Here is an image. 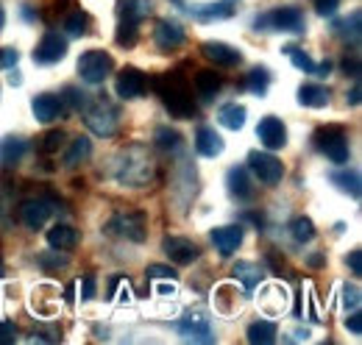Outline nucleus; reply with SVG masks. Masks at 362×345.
<instances>
[{
	"mask_svg": "<svg viewBox=\"0 0 362 345\" xmlns=\"http://www.w3.org/2000/svg\"><path fill=\"white\" fill-rule=\"evenodd\" d=\"M248 170L254 172V175L259 178V184H265V187H276V184H281V178H284V165H281V159L268 153V151H251V153H248Z\"/></svg>",
	"mask_w": 362,
	"mask_h": 345,
	"instance_id": "obj_9",
	"label": "nucleus"
},
{
	"mask_svg": "<svg viewBox=\"0 0 362 345\" xmlns=\"http://www.w3.org/2000/svg\"><path fill=\"white\" fill-rule=\"evenodd\" d=\"M153 145H156L159 151H165V153H179L181 148H184V139H181V134L176 129L159 126L156 134H153Z\"/></svg>",
	"mask_w": 362,
	"mask_h": 345,
	"instance_id": "obj_36",
	"label": "nucleus"
},
{
	"mask_svg": "<svg viewBox=\"0 0 362 345\" xmlns=\"http://www.w3.org/2000/svg\"><path fill=\"white\" fill-rule=\"evenodd\" d=\"M84 123H87V129L92 134H98V136H115L117 129H120V106L117 103H112V100H106V98H98L95 103H87V109H84Z\"/></svg>",
	"mask_w": 362,
	"mask_h": 345,
	"instance_id": "obj_3",
	"label": "nucleus"
},
{
	"mask_svg": "<svg viewBox=\"0 0 362 345\" xmlns=\"http://www.w3.org/2000/svg\"><path fill=\"white\" fill-rule=\"evenodd\" d=\"M245 296H248V293H245V290L237 293L234 284H221V287L215 290V306H218V312H223V315H234V312L243 309Z\"/></svg>",
	"mask_w": 362,
	"mask_h": 345,
	"instance_id": "obj_25",
	"label": "nucleus"
},
{
	"mask_svg": "<svg viewBox=\"0 0 362 345\" xmlns=\"http://www.w3.org/2000/svg\"><path fill=\"white\" fill-rule=\"evenodd\" d=\"M192 86H195V92H198L201 100H212V98L223 89V78H221L215 70H198Z\"/></svg>",
	"mask_w": 362,
	"mask_h": 345,
	"instance_id": "obj_28",
	"label": "nucleus"
},
{
	"mask_svg": "<svg viewBox=\"0 0 362 345\" xmlns=\"http://www.w3.org/2000/svg\"><path fill=\"white\" fill-rule=\"evenodd\" d=\"M173 3H181V0H173Z\"/></svg>",
	"mask_w": 362,
	"mask_h": 345,
	"instance_id": "obj_60",
	"label": "nucleus"
},
{
	"mask_svg": "<svg viewBox=\"0 0 362 345\" xmlns=\"http://www.w3.org/2000/svg\"><path fill=\"white\" fill-rule=\"evenodd\" d=\"M145 89H148V76L134 67H126L115 81V92L120 100H134L139 95H145Z\"/></svg>",
	"mask_w": 362,
	"mask_h": 345,
	"instance_id": "obj_12",
	"label": "nucleus"
},
{
	"mask_svg": "<svg viewBox=\"0 0 362 345\" xmlns=\"http://www.w3.org/2000/svg\"><path fill=\"white\" fill-rule=\"evenodd\" d=\"M87 31H90V14L87 11L76 8V11H70L64 17V34L67 37H84Z\"/></svg>",
	"mask_w": 362,
	"mask_h": 345,
	"instance_id": "obj_38",
	"label": "nucleus"
},
{
	"mask_svg": "<svg viewBox=\"0 0 362 345\" xmlns=\"http://www.w3.org/2000/svg\"><path fill=\"white\" fill-rule=\"evenodd\" d=\"M276 334H279V329H276V323H273V320H254V323L248 326V332H245L248 343H254V345L276 343Z\"/></svg>",
	"mask_w": 362,
	"mask_h": 345,
	"instance_id": "obj_34",
	"label": "nucleus"
},
{
	"mask_svg": "<svg viewBox=\"0 0 362 345\" xmlns=\"http://www.w3.org/2000/svg\"><path fill=\"white\" fill-rule=\"evenodd\" d=\"M153 86H156V92H159V98H162L165 109H168L173 117L187 120V117H192V115H195L192 92H189V86H187V81L181 78L179 73H170V76L156 78V84Z\"/></svg>",
	"mask_w": 362,
	"mask_h": 345,
	"instance_id": "obj_2",
	"label": "nucleus"
},
{
	"mask_svg": "<svg viewBox=\"0 0 362 345\" xmlns=\"http://www.w3.org/2000/svg\"><path fill=\"white\" fill-rule=\"evenodd\" d=\"M307 264H310L313 270H320V267L326 264V259H323V254H313V257L307 259Z\"/></svg>",
	"mask_w": 362,
	"mask_h": 345,
	"instance_id": "obj_55",
	"label": "nucleus"
},
{
	"mask_svg": "<svg viewBox=\"0 0 362 345\" xmlns=\"http://www.w3.org/2000/svg\"><path fill=\"white\" fill-rule=\"evenodd\" d=\"M78 287H81V301H90L92 296H95V281H92L90 276L87 279H78Z\"/></svg>",
	"mask_w": 362,
	"mask_h": 345,
	"instance_id": "obj_53",
	"label": "nucleus"
},
{
	"mask_svg": "<svg viewBox=\"0 0 362 345\" xmlns=\"http://www.w3.org/2000/svg\"><path fill=\"white\" fill-rule=\"evenodd\" d=\"M346 100H349V106H360V100H362L360 81H354V86H351V89H349V95H346Z\"/></svg>",
	"mask_w": 362,
	"mask_h": 345,
	"instance_id": "obj_54",
	"label": "nucleus"
},
{
	"mask_svg": "<svg viewBox=\"0 0 362 345\" xmlns=\"http://www.w3.org/2000/svg\"><path fill=\"white\" fill-rule=\"evenodd\" d=\"M346 264L351 267V273H354V276H362V254L360 251H351V254L346 257Z\"/></svg>",
	"mask_w": 362,
	"mask_h": 345,
	"instance_id": "obj_52",
	"label": "nucleus"
},
{
	"mask_svg": "<svg viewBox=\"0 0 362 345\" xmlns=\"http://www.w3.org/2000/svg\"><path fill=\"white\" fill-rule=\"evenodd\" d=\"M176 329H179V334L187 343H215L218 340L209 315L201 312V309H189L179 323H176Z\"/></svg>",
	"mask_w": 362,
	"mask_h": 345,
	"instance_id": "obj_7",
	"label": "nucleus"
},
{
	"mask_svg": "<svg viewBox=\"0 0 362 345\" xmlns=\"http://www.w3.org/2000/svg\"><path fill=\"white\" fill-rule=\"evenodd\" d=\"M20 62V50L17 47H0V70H14Z\"/></svg>",
	"mask_w": 362,
	"mask_h": 345,
	"instance_id": "obj_46",
	"label": "nucleus"
},
{
	"mask_svg": "<svg viewBox=\"0 0 362 345\" xmlns=\"http://www.w3.org/2000/svg\"><path fill=\"white\" fill-rule=\"evenodd\" d=\"M31 112H34V117H37L40 123H53V120L64 112V103H62L59 95L42 92V95H37V98L31 100Z\"/></svg>",
	"mask_w": 362,
	"mask_h": 345,
	"instance_id": "obj_19",
	"label": "nucleus"
},
{
	"mask_svg": "<svg viewBox=\"0 0 362 345\" xmlns=\"http://www.w3.org/2000/svg\"><path fill=\"white\" fill-rule=\"evenodd\" d=\"M25 151H28V142L23 136H14V134L3 136L0 139V168H14L25 156Z\"/></svg>",
	"mask_w": 362,
	"mask_h": 345,
	"instance_id": "obj_24",
	"label": "nucleus"
},
{
	"mask_svg": "<svg viewBox=\"0 0 362 345\" xmlns=\"http://www.w3.org/2000/svg\"><path fill=\"white\" fill-rule=\"evenodd\" d=\"M103 231L115 240L142 242L145 240V217H142V212H117L103 226Z\"/></svg>",
	"mask_w": 362,
	"mask_h": 345,
	"instance_id": "obj_8",
	"label": "nucleus"
},
{
	"mask_svg": "<svg viewBox=\"0 0 362 345\" xmlns=\"http://www.w3.org/2000/svg\"><path fill=\"white\" fill-rule=\"evenodd\" d=\"M290 234H293L296 242H310V240H315V223L304 215L296 217V220L290 223Z\"/></svg>",
	"mask_w": 362,
	"mask_h": 345,
	"instance_id": "obj_39",
	"label": "nucleus"
},
{
	"mask_svg": "<svg viewBox=\"0 0 362 345\" xmlns=\"http://www.w3.org/2000/svg\"><path fill=\"white\" fill-rule=\"evenodd\" d=\"M346 329L351 332V334H360L362 332V315H360V309H354L349 317H346Z\"/></svg>",
	"mask_w": 362,
	"mask_h": 345,
	"instance_id": "obj_51",
	"label": "nucleus"
},
{
	"mask_svg": "<svg viewBox=\"0 0 362 345\" xmlns=\"http://www.w3.org/2000/svg\"><path fill=\"white\" fill-rule=\"evenodd\" d=\"M343 73L351 76L354 81H360V76H362L360 59H357V56H346V59H343Z\"/></svg>",
	"mask_w": 362,
	"mask_h": 345,
	"instance_id": "obj_49",
	"label": "nucleus"
},
{
	"mask_svg": "<svg viewBox=\"0 0 362 345\" xmlns=\"http://www.w3.org/2000/svg\"><path fill=\"white\" fill-rule=\"evenodd\" d=\"M92 153V142L87 136H76L70 142V148H64V165L67 168H81Z\"/></svg>",
	"mask_w": 362,
	"mask_h": 345,
	"instance_id": "obj_32",
	"label": "nucleus"
},
{
	"mask_svg": "<svg viewBox=\"0 0 362 345\" xmlns=\"http://www.w3.org/2000/svg\"><path fill=\"white\" fill-rule=\"evenodd\" d=\"M223 148H226V145H223V136L212 129V126H201V129L195 131V151H198L201 156L215 159V156L223 153Z\"/></svg>",
	"mask_w": 362,
	"mask_h": 345,
	"instance_id": "obj_21",
	"label": "nucleus"
},
{
	"mask_svg": "<svg viewBox=\"0 0 362 345\" xmlns=\"http://www.w3.org/2000/svg\"><path fill=\"white\" fill-rule=\"evenodd\" d=\"M259 303H262L268 312H273V315L284 312V309H287V303H290L287 287H284V284H265V287H262V293H259Z\"/></svg>",
	"mask_w": 362,
	"mask_h": 345,
	"instance_id": "obj_29",
	"label": "nucleus"
},
{
	"mask_svg": "<svg viewBox=\"0 0 362 345\" xmlns=\"http://www.w3.org/2000/svg\"><path fill=\"white\" fill-rule=\"evenodd\" d=\"M62 145H64V131H59V129L47 131L45 136H42V142H40L42 153H56Z\"/></svg>",
	"mask_w": 362,
	"mask_h": 345,
	"instance_id": "obj_44",
	"label": "nucleus"
},
{
	"mask_svg": "<svg viewBox=\"0 0 362 345\" xmlns=\"http://www.w3.org/2000/svg\"><path fill=\"white\" fill-rule=\"evenodd\" d=\"M64 301H67V303H76V281H73V284H70V287L64 290Z\"/></svg>",
	"mask_w": 362,
	"mask_h": 345,
	"instance_id": "obj_56",
	"label": "nucleus"
},
{
	"mask_svg": "<svg viewBox=\"0 0 362 345\" xmlns=\"http://www.w3.org/2000/svg\"><path fill=\"white\" fill-rule=\"evenodd\" d=\"M162 248H165L168 259H173L176 264H189V262L198 259V245L192 240H187V237H179V234H168Z\"/></svg>",
	"mask_w": 362,
	"mask_h": 345,
	"instance_id": "obj_15",
	"label": "nucleus"
},
{
	"mask_svg": "<svg viewBox=\"0 0 362 345\" xmlns=\"http://www.w3.org/2000/svg\"><path fill=\"white\" fill-rule=\"evenodd\" d=\"M136 37H139V25L117 23V45H120V47H134Z\"/></svg>",
	"mask_w": 362,
	"mask_h": 345,
	"instance_id": "obj_41",
	"label": "nucleus"
},
{
	"mask_svg": "<svg viewBox=\"0 0 362 345\" xmlns=\"http://www.w3.org/2000/svg\"><path fill=\"white\" fill-rule=\"evenodd\" d=\"M64 56H67V37H62L56 31H47L40 40V45L34 47V64H40V67L59 64Z\"/></svg>",
	"mask_w": 362,
	"mask_h": 345,
	"instance_id": "obj_10",
	"label": "nucleus"
},
{
	"mask_svg": "<svg viewBox=\"0 0 362 345\" xmlns=\"http://www.w3.org/2000/svg\"><path fill=\"white\" fill-rule=\"evenodd\" d=\"M17 215H20V223H23V226H28L31 231H40L47 223V217L53 215V209H50L47 198L42 195V198H25V201L17 206Z\"/></svg>",
	"mask_w": 362,
	"mask_h": 345,
	"instance_id": "obj_11",
	"label": "nucleus"
},
{
	"mask_svg": "<svg viewBox=\"0 0 362 345\" xmlns=\"http://www.w3.org/2000/svg\"><path fill=\"white\" fill-rule=\"evenodd\" d=\"M334 34H340L346 42L360 45V37H362V14L360 11H351L346 20L334 23Z\"/></svg>",
	"mask_w": 362,
	"mask_h": 345,
	"instance_id": "obj_35",
	"label": "nucleus"
},
{
	"mask_svg": "<svg viewBox=\"0 0 362 345\" xmlns=\"http://www.w3.org/2000/svg\"><path fill=\"white\" fill-rule=\"evenodd\" d=\"M257 136H259V142L265 145V148H271V151H279V148H284V142H287V126L279 120V117H262L259 120V126H257Z\"/></svg>",
	"mask_w": 362,
	"mask_h": 345,
	"instance_id": "obj_14",
	"label": "nucleus"
},
{
	"mask_svg": "<svg viewBox=\"0 0 362 345\" xmlns=\"http://www.w3.org/2000/svg\"><path fill=\"white\" fill-rule=\"evenodd\" d=\"M237 3L240 0H218V3H206V6H195L192 14L201 20V23H215V20H228L234 17L237 11Z\"/></svg>",
	"mask_w": 362,
	"mask_h": 345,
	"instance_id": "obj_22",
	"label": "nucleus"
},
{
	"mask_svg": "<svg viewBox=\"0 0 362 345\" xmlns=\"http://www.w3.org/2000/svg\"><path fill=\"white\" fill-rule=\"evenodd\" d=\"M59 98H62V103H67V106H70V109H76V112H84V109H87V98H84L76 86H67Z\"/></svg>",
	"mask_w": 362,
	"mask_h": 345,
	"instance_id": "obj_42",
	"label": "nucleus"
},
{
	"mask_svg": "<svg viewBox=\"0 0 362 345\" xmlns=\"http://www.w3.org/2000/svg\"><path fill=\"white\" fill-rule=\"evenodd\" d=\"M37 264L42 267V270H47V273H56V270H64L67 264H70V259L64 257V251H47V254H40L37 257Z\"/></svg>",
	"mask_w": 362,
	"mask_h": 345,
	"instance_id": "obj_40",
	"label": "nucleus"
},
{
	"mask_svg": "<svg viewBox=\"0 0 362 345\" xmlns=\"http://www.w3.org/2000/svg\"><path fill=\"white\" fill-rule=\"evenodd\" d=\"M315 145H317V151H320L329 162H334V165H346L349 156H351L349 136H346V131L340 129V126H326V129L317 131Z\"/></svg>",
	"mask_w": 362,
	"mask_h": 345,
	"instance_id": "obj_6",
	"label": "nucleus"
},
{
	"mask_svg": "<svg viewBox=\"0 0 362 345\" xmlns=\"http://www.w3.org/2000/svg\"><path fill=\"white\" fill-rule=\"evenodd\" d=\"M243 86H245L251 95H259V98H262V95L268 92V86H271V73H268L265 67H254V70L243 78Z\"/></svg>",
	"mask_w": 362,
	"mask_h": 345,
	"instance_id": "obj_37",
	"label": "nucleus"
},
{
	"mask_svg": "<svg viewBox=\"0 0 362 345\" xmlns=\"http://www.w3.org/2000/svg\"><path fill=\"white\" fill-rule=\"evenodd\" d=\"M284 53L293 59V64H296L298 70H304V73H310V76H329V73H332V64H329V62L315 64V62H313V56H310V53H304V50H301V47H296V45H284Z\"/></svg>",
	"mask_w": 362,
	"mask_h": 345,
	"instance_id": "obj_26",
	"label": "nucleus"
},
{
	"mask_svg": "<svg viewBox=\"0 0 362 345\" xmlns=\"http://www.w3.org/2000/svg\"><path fill=\"white\" fill-rule=\"evenodd\" d=\"M360 303H362L360 287L357 284H346L343 287V309L346 312H354V309H360Z\"/></svg>",
	"mask_w": 362,
	"mask_h": 345,
	"instance_id": "obj_45",
	"label": "nucleus"
},
{
	"mask_svg": "<svg viewBox=\"0 0 362 345\" xmlns=\"http://www.w3.org/2000/svg\"><path fill=\"white\" fill-rule=\"evenodd\" d=\"M117 14H120V23L139 25L151 14V0H120L117 3Z\"/></svg>",
	"mask_w": 362,
	"mask_h": 345,
	"instance_id": "obj_30",
	"label": "nucleus"
},
{
	"mask_svg": "<svg viewBox=\"0 0 362 345\" xmlns=\"http://www.w3.org/2000/svg\"><path fill=\"white\" fill-rule=\"evenodd\" d=\"M47 245H50L53 251L70 254V251H76V245H78V231H76L73 226L59 223V226H53V228L47 231Z\"/></svg>",
	"mask_w": 362,
	"mask_h": 345,
	"instance_id": "obj_23",
	"label": "nucleus"
},
{
	"mask_svg": "<svg viewBox=\"0 0 362 345\" xmlns=\"http://www.w3.org/2000/svg\"><path fill=\"white\" fill-rule=\"evenodd\" d=\"M3 273H6V267H3V262H0V279H3Z\"/></svg>",
	"mask_w": 362,
	"mask_h": 345,
	"instance_id": "obj_59",
	"label": "nucleus"
},
{
	"mask_svg": "<svg viewBox=\"0 0 362 345\" xmlns=\"http://www.w3.org/2000/svg\"><path fill=\"white\" fill-rule=\"evenodd\" d=\"M245 120H248V112H245L243 103H226V106H221V112H218V123L228 131H240L245 126Z\"/></svg>",
	"mask_w": 362,
	"mask_h": 345,
	"instance_id": "obj_31",
	"label": "nucleus"
},
{
	"mask_svg": "<svg viewBox=\"0 0 362 345\" xmlns=\"http://www.w3.org/2000/svg\"><path fill=\"white\" fill-rule=\"evenodd\" d=\"M201 53H204V59H209L218 67H237V64H243V53L237 47L223 42H204L201 45Z\"/></svg>",
	"mask_w": 362,
	"mask_h": 345,
	"instance_id": "obj_16",
	"label": "nucleus"
},
{
	"mask_svg": "<svg viewBox=\"0 0 362 345\" xmlns=\"http://www.w3.org/2000/svg\"><path fill=\"white\" fill-rule=\"evenodd\" d=\"M76 70H78V78L84 84H103L115 70V59L106 50H87V53L78 56Z\"/></svg>",
	"mask_w": 362,
	"mask_h": 345,
	"instance_id": "obj_5",
	"label": "nucleus"
},
{
	"mask_svg": "<svg viewBox=\"0 0 362 345\" xmlns=\"http://www.w3.org/2000/svg\"><path fill=\"white\" fill-rule=\"evenodd\" d=\"M226 189L234 201H248L254 195V184H251V172L240 165L228 168L226 172Z\"/></svg>",
	"mask_w": 362,
	"mask_h": 345,
	"instance_id": "obj_18",
	"label": "nucleus"
},
{
	"mask_svg": "<svg viewBox=\"0 0 362 345\" xmlns=\"http://www.w3.org/2000/svg\"><path fill=\"white\" fill-rule=\"evenodd\" d=\"M153 42L159 50H176L184 45V28H181L179 23H173V20H159L156 23V28H153Z\"/></svg>",
	"mask_w": 362,
	"mask_h": 345,
	"instance_id": "obj_17",
	"label": "nucleus"
},
{
	"mask_svg": "<svg viewBox=\"0 0 362 345\" xmlns=\"http://www.w3.org/2000/svg\"><path fill=\"white\" fill-rule=\"evenodd\" d=\"M245 220H248V223H254L257 228L262 226V217H257V212H245Z\"/></svg>",
	"mask_w": 362,
	"mask_h": 345,
	"instance_id": "obj_57",
	"label": "nucleus"
},
{
	"mask_svg": "<svg viewBox=\"0 0 362 345\" xmlns=\"http://www.w3.org/2000/svg\"><path fill=\"white\" fill-rule=\"evenodd\" d=\"M17 340V326L11 320H0V345H8Z\"/></svg>",
	"mask_w": 362,
	"mask_h": 345,
	"instance_id": "obj_50",
	"label": "nucleus"
},
{
	"mask_svg": "<svg viewBox=\"0 0 362 345\" xmlns=\"http://www.w3.org/2000/svg\"><path fill=\"white\" fill-rule=\"evenodd\" d=\"M254 28L257 31H290V34H301L307 25H304V11L301 8L281 6V8H273L268 14L257 17L254 20Z\"/></svg>",
	"mask_w": 362,
	"mask_h": 345,
	"instance_id": "obj_4",
	"label": "nucleus"
},
{
	"mask_svg": "<svg viewBox=\"0 0 362 345\" xmlns=\"http://www.w3.org/2000/svg\"><path fill=\"white\" fill-rule=\"evenodd\" d=\"M231 276L240 281V287H243L245 293H254V290L265 281V267L257 264V262H237V264L231 267Z\"/></svg>",
	"mask_w": 362,
	"mask_h": 345,
	"instance_id": "obj_20",
	"label": "nucleus"
},
{
	"mask_svg": "<svg viewBox=\"0 0 362 345\" xmlns=\"http://www.w3.org/2000/svg\"><path fill=\"white\" fill-rule=\"evenodd\" d=\"M11 223V204H8V189H0V228Z\"/></svg>",
	"mask_w": 362,
	"mask_h": 345,
	"instance_id": "obj_47",
	"label": "nucleus"
},
{
	"mask_svg": "<svg viewBox=\"0 0 362 345\" xmlns=\"http://www.w3.org/2000/svg\"><path fill=\"white\" fill-rule=\"evenodd\" d=\"M340 8V0H315V14L320 17H334Z\"/></svg>",
	"mask_w": 362,
	"mask_h": 345,
	"instance_id": "obj_48",
	"label": "nucleus"
},
{
	"mask_svg": "<svg viewBox=\"0 0 362 345\" xmlns=\"http://www.w3.org/2000/svg\"><path fill=\"white\" fill-rule=\"evenodd\" d=\"M329 178H332V184H334L340 192H346V195H351V198H360L362 178L357 170H334Z\"/></svg>",
	"mask_w": 362,
	"mask_h": 345,
	"instance_id": "obj_33",
	"label": "nucleus"
},
{
	"mask_svg": "<svg viewBox=\"0 0 362 345\" xmlns=\"http://www.w3.org/2000/svg\"><path fill=\"white\" fill-rule=\"evenodd\" d=\"M329 100H332L329 86L315 84V81L298 86V103L307 106V109H323V106H329Z\"/></svg>",
	"mask_w": 362,
	"mask_h": 345,
	"instance_id": "obj_27",
	"label": "nucleus"
},
{
	"mask_svg": "<svg viewBox=\"0 0 362 345\" xmlns=\"http://www.w3.org/2000/svg\"><path fill=\"white\" fill-rule=\"evenodd\" d=\"M156 165L151 159V153L142 145H129L117 153L115 159V178L126 187H145L148 181H153Z\"/></svg>",
	"mask_w": 362,
	"mask_h": 345,
	"instance_id": "obj_1",
	"label": "nucleus"
},
{
	"mask_svg": "<svg viewBox=\"0 0 362 345\" xmlns=\"http://www.w3.org/2000/svg\"><path fill=\"white\" fill-rule=\"evenodd\" d=\"M209 240L221 257H231L243 245V226H218L209 231Z\"/></svg>",
	"mask_w": 362,
	"mask_h": 345,
	"instance_id": "obj_13",
	"label": "nucleus"
},
{
	"mask_svg": "<svg viewBox=\"0 0 362 345\" xmlns=\"http://www.w3.org/2000/svg\"><path fill=\"white\" fill-rule=\"evenodd\" d=\"M3 23H6V11H3V6H0V31H3Z\"/></svg>",
	"mask_w": 362,
	"mask_h": 345,
	"instance_id": "obj_58",
	"label": "nucleus"
},
{
	"mask_svg": "<svg viewBox=\"0 0 362 345\" xmlns=\"http://www.w3.org/2000/svg\"><path fill=\"white\" fill-rule=\"evenodd\" d=\"M145 279H168V281H176L179 279V270L173 264H148Z\"/></svg>",
	"mask_w": 362,
	"mask_h": 345,
	"instance_id": "obj_43",
	"label": "nucleus"
}]
</instances>
